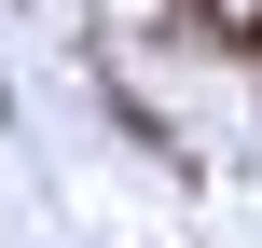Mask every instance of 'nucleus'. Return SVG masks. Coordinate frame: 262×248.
<instances>
[{
    "instance_id": "obj_1",
    "label": "nucleus",
    "mask_w": 262,
    "mask_h": 248,
    "mask_svg": "<svg viewBox=\"0 0 262 248\" xmlns=\"http://www.w3.org/2000/svg\"><path fill=\"white\" fill-rule=\"evenodd\" d=\"M207 28L221 41H262V0H207Z\"/></svg>"
}]
</instances>
